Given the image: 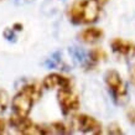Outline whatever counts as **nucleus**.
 I'll return each mask as SVG.
<instances>
[{"instance_id": "f257e3e1", "label": "nucleus", "mask_w": 135, "mask_h": 135, "mask_svg": "<svg viewBox=\"0 0 135 135\" xmlns=\"http://www.w3.org/2000/svg\"><path fill=\"white\" fill-rule=\"evenodd\" d=\"M42 95V88L38 83H27L17 92L11 100V108L14 113L24 117H29L33 103Z\"/></svg>"}, {"instance_id": "f03ea898", "label": "nucleus", "mask_w": 135, "mask_h": 135, "mask_svg": "<svg viewBox=\"0 0 135 135\" xmlns=\"http://www.w3.org/2000/svg\"><path fill=\"white\" fill-rule=\"evenodd\" d=\"M102 5L95 0H76L68 8V17L73 24L89 25L98 20Z\"/></svg>"}, {"instance_id": "7ed1b4c3", "label": "nucleus", "mask_w": 135, "mask_h": 135, "mask_svg": "<svg viewBox=\"0 0 135 135\" xmlns=\"http://www.w3.org/2000/svg\"><path fill=\"white\" fill-rule=\"evenodd\" d=\"M104 78H105L107 87L112 92L115 100L118 103L125 102L128 97V90H127L125 83H124V81L120 77V74L115 70H109V71H107Z\"/></svg>"}, {"instance_id": "20e7f679", "label": "nucleus", "mask_w": 135, "mask_h": 135, "mask_svg": "<svg viewBox=\"0 0 135 135\" xmlns=\"http://www.w3.org/2000/svg\"><path fill=\"white\" fill-rule=\"evenodd\" d=\"M57 102L60 104L62 113L65 115L78 110V108L81 105L78 94L72 89V87L61 88L57 90Z\"/></svg>"}, {"instance_id": "39448f33", "label": "nucleus", "mask_w": 135, "mask_h": 135, "mask_svg": "<svg viewBox=\"0 0 135 135\" xmlns=\"http://www.w3.org/2000/svg\"><path fill=\"white\" fill-rule=\"evenodd\" d=\"M72 125L76 130L86 134H100L102 124L99 120L88 114H76L72 117Z\"/></svg>"}, {"instance_id": "423d86ee", "label": "nucleus", "mask_w": 135, "mask_h": 135, "mask_svg": "<svg viewBox=\"0 0 135 135\" xmlns=\"http://www.w3.org/2000/svg\"><path fill=\"white\" fill-rule=\"evenodd\" d=\"M110 47L113 52L117 53L118 56L125 58L135 57V44L129 40H124L120 37H115L110 42Z\"/></svg>"}, {"instance_id": "0eeeda50", "label": "nucleus", "mask_w": 135, "mask_h": 135, "mask_svg": "<svg viewBox=\"0 0 135 135\" xmlns=\"http://www.w3.org/2000/svg\"><path fill=\"white\" fill-rule=\"evenodd\" d=\"M42 87L46 89H61V88L72 87V82L68 77L61 73H50L44 78Z\"/></svg>"}, {"instance_id": "6e6552de", "label": "nucleus", "mask_w": 135, "mask_h": 135, "mask_svg": "<svg viewBox=\"0 0 135 135\" xmlns=\"http://www.w3.org/2000/svg\"><path fill=\"white\" fill-rule=\"evenodd\" d=\"M103 35H104V32H103L102 29L90 26V27L82 30L78 33V38L82 42H86V44H94V42L99 41L103 37Z\"/></svg>"}, {"instance_id": "1a4fd4ad", "label": "nucleus", "mask_w": 135, "mask_h": 135, "mask_svg": "<svg viewBox=\"0 0 135 135\" xmlns=\"http://www.w3.org/2000/svg\"><path fill=\"white\" fill-rule=\"evenodd\" d=\"M107 58V53L103 49H99V47H95L90 51V60L94 62H99L103 61Z\"/></svg>"}, {"instance_id": "9d476101", "label": "nucleus", "mask_w": 135, "mask_h": 135, "mask_svg": "<svg viewBox=\"0 0 135 135\" xmlns=\"http://www.w3.org/2000/svg\"><path fill=\"white\" fill-rule=\"evenodd\" d=\"M8 104H9V94L6 93V90L0 89V114L6 110Z\"/></svg>"}, {"instance_id": "9b49d317", "label": "nucleus", "mask_w": 135, "mask_h": 135, "mask_svg": "<svg viewBox=\"0 0 135 135\" xmlns=\"http://www.w3.org/2000/svg\"><path fill=\"white\" fill-rule=\"evenodd\" d=\"M50 129H51V130H55L56 133H62V134L68 133L67 127H66L63 123H60V122H57V123H52L51 125H50Z\"/></svg>"}, {"instance_id": "f8f14e48", "label": "nucleus", "mask_w": 135, "mask_h": 135, "mask_svg": "<svg viewBox=\"0 0 135 135\" xmlns=\"http://www.w3.org/2000/svg\"><path fill=\"white\" fill-rule=\"evenodd\" d=\"M108 133L109 134H122L123 131H122V129H120V127H119L117 123H113L109 125V129H108Z\"/></svg>"}, {"instance_id": "ddd939ff", "label": "nucleus", "mask_w": 135, "mask_h": 135, "mask_svg": "<svg viewBox=\"0 0 135 135\" xmlns=\"http://www.w3.org/2000/svg\"><path fill=\"white\" fill-rule=\"evenodd\" d=\"M128 119L130 123H135V109L131 108L130 110H128Z\"/></svg>"}, {"instance_id": "4468645a", "label": "nucleus", "mask_w": 135, "mask_h": 135, "mask_svg": "<svg viewBox=\"0 0 135 135\" xmlns=\"http://www.w3.org/2000/svg\"><path fill=\"white\" fill-rule=\"evenodd\" d=\"M129 76H130V81H131V83L135 86V65L133 66L130 68V72H129Z\"/></svg>"}, {"instance_id": "2eb2a0df", "label": "nucleus", "mask_w": 135, "mask_h": 135, "mask_svg": "<svg viewBox=\"0 0 135 135\" xmlns=\"http://www.w3.org/2000/svg\"><path fill=\"white\" fill-rule=\"evenodd\" d=\"M5 129H6V123H5L4 119L0 118V134H3L5 131Z\"/></svg>"}, {"instance_id": "dca6fc26", "label": "nucleus", "mask_w": 135, "mask_h": 135, "mask_svg": "<svg viewBox=\"0 0 135 135\" xmlns=\"http://www.w3.org/2000/svg\"><path fill=\"white\" fill-rule=\"evenodd\" d=\"M95 1H97V3H99L100 5H104V4H107L109 0H95Z\"/></svg>"}, {"instance_id": "f3484780", "label": "nucleus", "mask_w": 135, "mask_h": 135, "mask_svg": "<svg viewBox=\"0 0 135 135\" xmlns=\"http://www.w3.org/2000/svg\"><path fill=\"white\" fill-rule=\"evenodd\" d=\"M0 1H1V0H0Z\"/></svg>"}]
</instances>
